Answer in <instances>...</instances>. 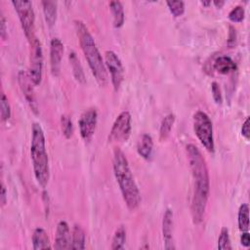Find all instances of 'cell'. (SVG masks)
I'll return each mask as SVG.
<instances>
[{"instance_id": "1", "label": "cell", "mask_w": 250, "mask_h": 250, "mask_svg": "<svg viewBox=\"0 0 250 250\" xmlns=\"http://www.w3.org/2000/svg\"><path fill=\"white\" fill-rule=\"evenodd\" d=\"M188 159L193 178V195L191 200V217L194 224L202 222L210 191L209 172L206 161L198 147L193 144L187 146Z\"/></svg>"}, {"instance_id": "2", "label": "cell", "mask_w": 250, "mask_h": 250, "mask_svg": "<svg viewBox=\"0 0 250 250\" xmlns=\"http://www.w3.org/2000/svg\"><path fill=\"white\" fill-rule=\"evenodd\" d=\"M113 172L119 185L122 197L129 210L134 211L141 203V194L134 180L125 153L115 147L113 150Z\"/></svg>"}, {"instance_id": "3", "label": "cell", "mask_w": 250, "mask_h": 250, "mask_svg": "<svg viewBox=\"0 0 250 250\" xmlns=\"http://www.w3.org/2000/svg\"><path fill=\"white\" fill-rule=\"evenodd\" d=\"M73 22L80 47L85 56V59L87 60L89 67L98 84L101 87H104L107 83L106 67L103 57L96 45L94 37L82 21L75 20Z\"/></svg>"}, {"instance_id": "4", "label": "cell", "mask_w": 250, "mask_h": 250, "mask_svg": "<svg viewBox=\"0 0 250 250\" xmlns=\"http://www.w3.org/2000/svg\"><path fill=\"white\" fill-rule=\"evenodd\" d=\"M30 155L35 179L42 188H45L50 178L49 158L46 150L44 131L41 125L36 122L32 124L31 128Z\"/></svg>"}, {"instance_id": "5", "label": "cell", "mask_w": 250, "mask_h": 250, "mask_svg": "<svg viewBox=\"0 0 250 250\" xmlns=\"http://www.w3.org/2000/svg\"><path fill=\"white\" fill-rule=\"evenodd\" d=\"M193 130L203 146L209 152H214L215 144L213 137V126L212 121L207 113L202 110H198L194 113Z\"/></svg>"}, {"instance_id": "6", "label": "cell", "mask_w": 250, "mask_h": 250, "mask_svg": "<svg viewBox=\"0 0 250 250\" xmlns=\"http://www.w3.org/2000/svg\"><path fill=\"white\" fill-rule=\"evenodd\" d=\"M12 4L19 16L25 37L29 41L35 37V15L30 1L13 0Z\"/></svg>"}, {"instance_id": "7", "label": "cell", "mask_w": 250, "mask_h": 250, "mask_svg": "<svg viewBox=\"0 0 250 250\" xmlns=\"http://www.w3.org/2000/svg\"><path fill=\"white\" fill-rule=\"evenodd\" d=\"M29 75L35 86L42 80L43 50L40 40L35 36L29 41Z\"/></svg>"}, {"instance_id": "8", "label": "cell", "mask_w": 250, "mask_h": 250, "mask_svg": "<svg viewBox=\"0 0 250 250\" xmlns=\"http://www.w3.org/2000/svg\"><path fill=\"white\" fill-rule=\"evenodd\" d=\"M131 114L128 111H122L115 118L108 135V141L114 143L126 142L131 134Z\"/></svg>"}, {"instance_id": "9", "label": "cell", "mask_w": 250, "mask_h": 250, "mask_svg": "<svg viewBox=\"0 0 250 250\" xmlns=\"http://www.w3.org/2000/svg\"><path fill=\"white\" fill-rule=\"evenodd\" d=\"M104 64L110 73L111 83L114 90H118L124 78V69L119 57L111 50L105 51Z\"/></svg>"}, {"instance_id": "10", "label": "cell", "mask_w": 250, "mask_h": 250, "mask_svg": "<svg viewBox=\"0 0 250 250\" xmlns=\"http://www.w3.org/2000/svg\"><path fill=\"white\" fill-rule=\"evenodd\" d=\"M98 121V112L96 108H89L85 110L78 121L79 133L81 138L85 142H90L97 126Z\"/></svg>"}, {"instance_id": "11", "label": "cell", "mask_w": 250, "mask_h": 250, "mask_svg": "<svg viewBox=\"0 0 250 250\" xmlns=\"http://www.w3.org/2000/svg\"><path fill=\"white\" fill-rule=\"evenodd\" d=\"M18 80H19L20 88H21L26 102L29 104L31 109L35 113H37L38 104H37L36 96H35V92H34V88H33V85H35V84L31 80L29 73H27L24 70H20L19 74H18Z\"/></svg>"}, {"instance_id": "12", "label": "cell", "mask_w": 250, "mask_h": 250, "mask_svg": "<svg viewBox=\"0 0 250 250\" xmlns=\"http://www.w3.org/2000/svg\"><path fill=\"white\" fill-rule=\"evenodd\" d=\"M63 55V44L60 38H53L50 42V65L53 75L58 76Z\"/></svg>"}, {"instance_id": "13", "label": "cell", "mask_w": 250, "mask_h": 250, "mask_svg": "<svg viewBox=\"0 0 250 250\" xmlns=\"http://www.w3.org/2000/svg\"><path fill=\"white\" fill-rule=\"evenodd\" d=\"M71 234L68 224L65 221H60L57 225L54 248L58 250L70 249Z\"/></svg>"}, {"instance_id": "14", "label": "cell", "mask_w": 250, "mask_h": 250, "mask_svg": "<svg viewBox=\"0 0 250 250\" xmlns=\"http://www.w3.org/2000/svg\"><path fill=\"white\" fill-rule=\"evenodd\" d=\"M162 234L164 240V248L167 250L175 249L173 238V212L167 209L162 220Z\"/></svg>"}, {"instance_id": "15", "label": "cell", "mask_w": 250, "mask_h": 250, "mask_svg": "<svg viewBox=\"0 0 250 250\" xmlns=\"http://www.w3.org/2000/svg\"><path fill=\"white\" fill-rule=\"evenodd\" d=\"M153 141L150 135L143 134L137 143V151L145 159L149 160L152 155Z\"/></svg>"}, {"instance_id": "16", "label": "cell", "mask_w": 250, "mask_h": 250, "mask_svg": "<svg viewBox=\"0 0 250 250\" xmlns=\"http://www.w3.org/2000/svg\"><path fill=\"white\" fill-rule=\"evenodd\" d=\"M31 240H32V247L34 250L52 248L47 232L45 231V229L41 228H37L34 229Z\"/></svg>"}, {"instance_id": "17", "label": "cell", "mask_w": 250, "mask_h": 250, "mask_svg": "<svg viewBox=\"0 0 250 250\" xmlns=\"http://www.w3.org/2000/svg\"><path fill=\"white\" fill-rule=\"evenodd\" d=\"M214 68L222 74H228L236 69L235 62L228 56H220L214 62Z\"/></svg>"}, {"instance_id": "18", "label": "cell", "mask_w": 250, "mask_h": 250, "mask_svg": "<svg viewBox=\"0 0 250 250\" xmlns=\"http://www.w3.org/2000/svg\"><path fill=\"white\" fill-rule=\"evenodd\" d=\"M85 231L82 227L78 224H75L71 232V246L70 249L73 250H82L85 248Z\"/></svg>"}, {"instance_id": "19", "label": "cell", "mask_w": 250, "mask_h": 250, "mask_svg": "<svg viewBox=\"0 0 250 250\" xmlns=\"http://www.w3.org/2000/svg\"><path fill=\"white\" fill-rule=\"evenodd\" d=\"M109 8L113 17V25L116 28H119L123 25L125 16H124V9L123 5L120 1H110Z\"/></svg>"}, {"instance_id": "20", "label": "cell", "mask_w": 250, "mask_h": 250, "mask_svg": "<svg viewBox=\"0 0 250 250\" xmlns=\"http://www.w3.org/2000/svg\"><path fill=\"white\" fill-rule=\"evenodd\" d=\"M57 5H58V3L56 1H42L45 21L49 26H53L56 22Z\"/></svg>"}, {"instance_id": "21", "label": "cell", "mask_w": 250, "mask_h": 250, "mask_svg": "<svg viewBox=\"0 0 250 250\" xmlns=\"http://www.w3.org/2000/svg\"><path fill=\"white\" fill-rule=\"evenodd\" d=\"M69 62H70V64H71V67H72V72H73V75L75 77V79L80 82L81 84H84L86 82V79H85V74H84V71H83V68H82V65L76 56V54L74 52H71L69 53Z\"/></svg>"}, {"instance_id": "22", "label": "cell", "mask_w": 250, "mask_h": 250, "mask_svg": "<svg viewBox=\"0 0 250 250\" xmlns=\"http://www.w3.org/2000/svg\"><path fill=\"white\" fill-rule=\"evenodd\" d=\"M174 122H175V115L173 113H169L166 116H164V118L161 121L160 129H159L160 141H165L169 137Z\"/></svg>"}, {"instance_id": "23", "label": "cell", "mask_w": 250, "mask_h": 250, "mask_svg": "<svg viewBox=\"0 0 250 250\" xmlns=\"http://www.w3.org/2000/svg\"><path fill=\"white\" fill-rule=\"evenodd\" d=\"M238 229L241 231H248L249 229V206L246 203L240 205L237 215Z\"/></svg>"}, {"instance_id": "24", "label": "cell", "mask_w": 250, "mask_h": 250, "mask_svg": "<svg viewBox=\"0 0 250 250\" xmlns=\"http://www.w3.org/2000/svg\"><path fill=\"white\" fill-rule=\"evenodd\" d=\"M126 242V230L123 226H120L114 231L112 242H111V249L112 250H119L124 247Z\"/></svg>"}, {"instance_id": "25", "label": "cell", "mask_w": 250, "mask_h": 250, "mask_svg": "<svg viewBox=\"0 0 250 250\" xmlns=\"http://www.w3.org/2000/svg\"><path fill=\"white\" fill-rule=\"evenodd\" d=\"M217 247H218L219 250H230L231 249L229 229L225 227L222 228V229L220 231Z\"/></svg>"}, {"instance_id": "26", "label": "cell", "mask_w": 250, "mask_h": 250, "mask_svg": "<svg viewBox=\"0 0 250 250\" xmlns=\"http://www.w3.org/2000/svg\"><path fill=\"white\" fill-rule=\"evenodd\" d=\"M61 127L63 136L66 139H69L73 134V124L71 118L68 115H62L61 116Z\"/></svg>"}, {"instance_id": "27", "label": "cell", "mask_w": 250, "mask_h": 250, "mask_svg": "<svg viewBox=\"0 0 250 250\" xmlns=\"http://www.w3.org/2000/svg\"><path fill=\"white\" fill-rule=\"evenodd\" d=\"M0 107H1V120L7 121L11 117V107L8 101V98L4 93L1 94V100H0Z\"/></svg>"}, {"instance_id": "28", "label": "cell", "mask_w": 250, "mask_h": 250, "mask_svg": "<svg viewBox=\"0 0 250 250\" xmlns=\"http://www.w3.org/2000/svg\"><path fill=\"white\" fill-rule=\"evenodd\" d=\"M166 4L174 17H181L185 12L184 1H167Z\"/></svg>"}, {"instance_id": "29", "label": "cell", "mask_w": 250, "mask_h": 250, "mask_svg": "<svg viewBox=\"0 0 250 250\" xmlns=\"http://www.w3.org/2000/svg\"><path fill=\"white\" fill-rule=\"evenodd\" d=\"M244 15H245L244 7L241 5H237V6L233 7L230 10V12L229 13V19L232 22H240L243 21Z\"/></svg>"}, {"instance_id": "30", "label": "cell", "mask_w": 250, "mask_h": 250, "mask_svg": "<svg viewBox=\"0 0 250 250\" xmlns=\"http://www.w3.org/2000/svg\"><path fill=\"white\" fill-rule=\"evenodd\" d=\"M211 92H212V96L213 99L215 101L216 104H222L223 102V96H222V92H221V88L220 85L214 81L211 84Z\"/></svg>"}, {"instance_id": "31", "label": "cell", "mask_w": 250, "mask_h": 250, "mask_svg": "<svg viewBox=\"0 0 250 250\" xmlns=\"http://www.w3.org/2000/svg\"><path fill=\"white\" fill-rule=\"evenodd\" d=\"M236 42V29L229 25V37H228V45L229 47H233Z\"/></svg>"}, {"instance_id": "32", "label": "cell", "mask_w": 250, "mask_h": 250, "mask_svg": "<svg viewBox=\"0 0 250 250\" xmlns=\"http://www.w3.org/2000/svg\"><path fill=\"white\" fill-rule=\"evenodd\" d=\"M0 33H1L2 39L5 40L6 37H7V25H6L5 17H4L2 12H1V15H0Z\"/></svg>"}, {"instance_id": "33", "label": "cell", "mask_w": 250, "mask_h": 250, "mask_svg": "<svg viewBox=\"0 0 250 250\" xmlns=\"http://www.w3.org/2000/svg\"><path fill=\"white\" fill-rule=\"evenodd\" d=\"M249 123H250V119H249V117H247V118L245 119V121L243 122L242 127H241V135H242L246 140H249V137H250Z\"/></svg>"}, {"instance_id": "34", "label": "cell", "mask_w": 250, "mask_h": 250, "mask_svg": "<svg viewBox=\"0 0 250 250\" xmlns=\"http://www.w3.org/2000/svg\"><path fill=\"white\" fill-rule=\"evenodd\" d=\"M240 242L244 247H249L250 245V234L248 231H242L240 236Z\"/></svg>"}, {"instance_id": "35", "label": "cell", "mask_w": 250, "mask_h": 250, "mask_svg": "<svg viewBox=\"0 0 250 250\" xmlns=\"http://www.w3.org/2000/svg\"><path fill=\"white\" fill-rule=\"evenodd\" d=\"M7 201V194H6V188L4 184H1V204L2 206H4L6 204Z\"/></svg>"}, {"instance_id": "36", "label": "cell", "mask_w": 250, "mask_h": 250, "mask_svg": "<svg viewBox=\"0 0 250 250\" xmlns=\"http://www.w3.org/2000/svg\"><path fill=\"white\" fill-rule=\"evenodd\" d=\"M213 4L217 7V8H222L223 6H224V4H225V1H223V0H215V1H213Z\"/></svg>"}, {"instance_id": "37", "label": "cell", "mask_w": 250, "mask_h": 250, "mask_svg": "<svg viewBox=\"0 0 250 250\" xmlns=\"http://www.w3.org/2000/svg\"><path fill=\"white\" fill-rule=\"evenodd\" d=\"M201 3H202L204 6H209V5H210L212 2L209 0V1H202Z\"/></svg>"}]
</instances>
